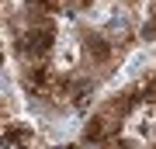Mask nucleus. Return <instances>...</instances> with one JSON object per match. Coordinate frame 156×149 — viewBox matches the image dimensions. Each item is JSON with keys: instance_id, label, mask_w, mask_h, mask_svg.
<instances>
[{"instance_id": "1", "label": "nucleus", "mask_w": 156, "mask_h": 149, "mask_svg": "<svg viewBox=\"0 0 156 149\" xmlns=\"http://www.w3.org/2000/svg\"><path fill=\"white\" fill-rule=\"evenodd\" d=\"M83 59H87L83 55V42L73 35V28H62V38L56 45V52H52V66L59 73H76Z\"/></svg>"}, {"instance_id": "2", "label": "nucleus", "mask_w": 156, "mask_h": 149, "mask_svg": "<svg viewBox=\"0 0 156 149\" xmlns=\"http://www.w3.org/2000/svg\"><path fill=\"white\" fill-rule=\"evenodd\" d=\"M122 4L128 7V11H135V14H142V7L149 4V0H122Z\"/></svg>"}, {"instance_id": "3", "label": "nucleus", "mask_w": 156, "mask_h": 149, "mask_svg": "<svg viewBox=\"0 0 156 149\" xmlns=\"http://www.w3.org/2000/svg\"><path fill=\"white\" fill-rule=\"evenodd\" d=\"M45 149H80L76 142H73V139H66V142H49Z\"/></svg>"}]
</instances>
